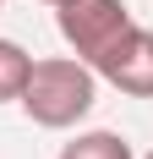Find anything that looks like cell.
I'll return each instance as SVG.
<instances>
[{"label": "cell", "mask_w": 153, "mask_h": 159, "mask_svg": "<svg viewBox=\"0 0 153 159\" xmlns=\"http://www.w3.org/2000/svg\"><path fill=\"white\" fill-rule=\"evenodd\" d=\"M60 159H131V143L120 132H82L76 143L60 148Z\"/></svg>", "instance_id": "cell-4"}, {"label": "cell", "mask_w": 153, "mask_h": 159, "mask_svg": "<svg viewBox=\"0 0 153 159\" xmlns=\"http://www.w3.org/2000/svg\"><path fill=\"white\" fill-rule=\"evenodd\" d=\"M93 71L104 82H115L120 93H131V99H153V33L131 22V28L93 61Z\"/></svg>", "instance_id": "cell-3"}, {"label": "cell", "mask_w": 153, "mask_h": 159, "mask_svg": "<svg viewBox=\"0 0 153 159\" xmlns=\"http://www.w3.org/2000/svg\"><path fill=\"white\" fill-rule=\"evenodd\" d=\"M148 159H153V154H148Z\"/></svg>", "instance_id": "cell-7"}, {"label": "cell", "mask_w": 153, "mask_h": 159, "mask_svg": "<svg viewBox=\"0 0 153 159\" xmlns=\"http://www.w3.org/2000/svg\"><path fill=\"white\" fill-rule=\"evenodd\" d=\"M93 66L88 61H66V55H49V61H33L28 71V88H22V110H28L33 126H76L82 115L93 110Z\"/></svg>", "instance_id": "cell-1"}, {"label": "cell", "mask_w": 153, "mask_h": 159, "mask_svg": "<svg viewBox=\"0 0 153 159\" xmlns=\"http://www.w3.org/2000/svg\"><path fill=\"white\" fill-rule=\"evenodd\" d=\"M49 6H60V0H49Z\"/></svg>", "instance_id": "cell-6"}, {"label": "cell", "mask_w": 153, "mask_h": 159, "mask_svg": "<svg viewBox=\"0 0 153 159\" xmlns=\"http://www.w3.org/2000/svg\"><path fill=\"white\" fill-rule=\"evenodd\" d=\"M28 71H33V55L22 44H11V39H0V104H6V99H22Z\"/></svg>", "instance_id": "cell-5"}, {"label": "cell", "mask_w": 153, "mask_h": 159, "mask_svg": "<svg viewBox=\"0 0 153 159\" xmlns=\"http://www.w3.org/2000/svg\"><path fill=\"white\" fill-rule=\"evenodd\" d=\"M55 28L60 39L76 49V61H98L126 28H131V11H126V0H60L55 6Z\"/></svg>", "instance_id": "cell-2"}]
</instances>
